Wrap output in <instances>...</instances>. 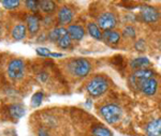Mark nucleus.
Returning a JSON list of instances; mask_svg holds the SVG:
<instances>
[{"label":"nucleus","instance_id":"f257e3e1","mask_svg":"<svg viewBox=\"0 0 161 136\" xmlns=\"http://www.w3.org/2000/svg\"><path fill=\"white\" fill-rule=\"evenodd\" d=\"M99 112L101 117L110 124L117 123L119 120L121 119V117H123V109H121V107L114 103L105 104V105L101 106Z\"/></svg>","mask_w":161,"mask_h":136},{"label":"nucleus","instance_id":"f03ea898","mask_svg":"<svg viewBox=\"0 0 161 136\" xmlns=\"http://www.w3.org/2000/svg\"><path fill=\"white\" fill-rule=\"evenodd\" d=\"M108 86H110V83L104 76H95L87 84L86 90L90 96L98 98L108 91Z\"/></svg>","mask_w":161,"mask_h":136},{"label":"nucleus","instance_id":"7ed1b4c3","mask_svg":"<svg viewBox=\"0 0 161 136\" xmlns=\"http://www.w3.org/2000/svg\"><path fill=\"white\" fill-rule=\"evenodd\" d=\"M68 68L72 75L83 78L89 74L90 70H92V63L85 58H76L71 60Z\"/></svg>","mask_w":161,"mask_h":136},{"label":"nucleus","instance_id":"20e7f679","mask_svg":"<svg viewBox=\"0 0 161 136\" xmlns=\"http://www.w3.org/2000/svg\"><path fill=\"white\" fill-rule=\"evenodd\" d=\"M97 22L100 29L108 31V30H113L116 27V25H117V18H116L114 13L104 12V13H101L99 15Z\"/></svg>","mask_w":161,"mask_h":136},{"label":"nucleus","instance_id":"39448f33","mask_svg":"<svg viewBox=\"0 0 161 136\" xmlns=\"http://www.w3.org/2000/svg\"><path fill=\"white\" fill-rule=\"evenodd\" d=\"M25 74V63L20 59H14L8 65V75L11 79H20Z\"/></svg>","mask_w":161,"mask_h":136},{"label":"nucleus","instance_id":"423d86ee","mask_svg":"<svg viewBox=\"0 0 161 136\" xmlns=\"http://www.w3.org/2000/svg\"><path fill=\"white\" fill-rule=\"evenodd\" d=\"M154 75V71L150 69H142V70H136L132 73V75L129 77V82H130L131 85L136 86L137 89L141 88L142 84L145 82V80L149 79V78L153 77Z\"/></svg>","mask_w":161,"mask_h":136},{"label":"nucleus","instance_id":"0eeeda50","mask_svg":"<svg viewBox=\"0 0 161 136\" xmlns=\"http://www.w3.org/2000/svg\"><path fill=\"white\" fill-rule=\"evenodd\" d=\"M140 15H141L143 22L147 23V24H153L159 19L160 13L156 8L152 6H143L140 9Z\"/></svg>","mask_w":161,"mask_h":136},{"label":"nucleus","instance_id":"6e6552de","mask_svg":"<svg viewBox=\"0 0 161 136\" xmlns=\"http://www.w3.org/2000/svg\"><path fill=\"white\" fill-rule=\"evenodd\" d=\"M140 90H141L142 92L144 93L145 95H147V96L155 95L156 92H157V90H158L157 79L154 78V77H152V78H149V79L145 80V82L142 84Z\"/></svg>","mask_w":161,"mask_h":136},{"label":"nucleus","instance_id":"1a4fd4ad","mask_svg":"<svg viewBox=\"0 0 161 136\" xmlns=\"http://www.w3.org/2000/svg\"><path fill=\"white\" fill-rule=\"evenodd\" d=\"M73 15H74L73 11H72L69 7H67V6L62 7L58 12V20H59V23H60V25L70 24L71 20L73 19Z\"/></svg>","mask_w":161,"mask_h":136},{"label":"nucleus","instance_id":"9d476101","mask_svg":"<svg viewBox=\"0 0 161 136\" xmlns=\"http://www.w3.org/2000/svg\"><path fill=\"white\" fill-rule=\"evenodd\" d=\"M68 35L71 38V40L80 41L85 36V30L80 25H70L67 29Z\"/></svg>","mask_w":161,"mask_h":136},{"label":"nucleus","instance_id":"9b49d317","mask_svg":"<svg viewBox=\"0 0 161 136\" xmlns=\"http://www.w3.org/2000/svg\"><path fill=\"white\" fill-rule=\"evenodd\" d=\"M145 131L148 136H161V118L152 120L146 125Z\"/></svg>","mask_w":161,"mask_h":136},{"label":"nucleus","instance_id":"f8f14e48","mask_svg":"<svg viewBox=\"0 0 161 136\" xmlns=\"http://www.w3.org/2000/svg\"><path fill=\"white\" fill-rule=\"evenodd\" d=\"M102 39L110 45H116L120 41V33L116 30H108L102 33Z\"/></svg>","mask_w":161,"mask_h":136},{"label":"nucleus","instance_id":"ddd939ff","mask_svg":"<svg viewBox=\"0 0 161 136\" xmlns=\"http://www.w3.org/2000/svg\"><path fill=\"white\" fill-rule=\"evenodd\" d=\"M150 64V61L147 57H137V58L132 59L130 61V65L131 69H133L134 71L136 70H142V69H146L147 65Z\"/></svg>","mask_w":161,"mask_h":136},{"label":"nucleus","instance_id":"4468645a","mask_svg":"<svg viewBox=\"0 0 161 136\" xmlns=\"http://www.w3.org/2000/svg\"><path fill=\"white\" fill-rule=\"evenodd\" d=\"M67 29L62 27H56L54 28L53 30L50 31L48 33V40H50L52 43H58V41L60 40L64 35H67Z\"/></svg>","mask_w":161,"mask_h":136},{"label":"nucleus","instance_id":"2eb2a0df","mask_svg":"<svg viewBox=\"0 0 161 136\" xmlns=\"http://www.w3.org/2000/svg\"><path fill=\"white\" fill-rule=\"evenodd\" d=\"M27 27L31 35H36L40 29V20L36 15H29L27 17Z\"/></svg>","mask_w":161,"mask_h":136},{"label":"nucleus","instance_id":"dca6fc26","mask_svg":"<svg viewBox=\"0 0 161 136\" xmlns=\"http://www.w3.org/2000/svg\"><path fill=\"white\" fill-rule=\"evenodd\" d=\"M9 112L13 118L19 119L25 115V107L20 104H12L9 106Z\"/></svg>","mask_w":161,"mask_h":136},{"label":"nucleus","instance_id":"f3484780","mask_svg":"<svg viewBox=\"0 0 161 136\" xmlns=\"http://www.w3.org/2000/svg\"><path fill=\"white\" fill-rule=\"evenodd\" d=\"M87 30L89 32V35L92 36L96 40H101L102 39V31H101L100 27L98 26V24L93 22H89L87 24Z\"/></svg>","mask_w":161,"mask_h":136},{"label":"nucleus","instance_id":"a211bd4d","mask_svg":"<svg viewBox=\"0 0 161 136\" xmlns=\"http://www.w3.org/2000/svg\"><path fill=\"white\" fill-rule=\"evenodd\" d=\"M26 30H27V28H26L25 25H23V24L16 25L12 29V36L16 41L23 40V39L26 36Z\"/></svg>","mask_w":161,"mask_h":136},{"label":"nucleus","instance_id":"6ab92c4d","mask_svg":"<svg viewBox=\"0 0 161 136\" xmlns=\"http://www.w3.org/2000/svg\"><path fill=\"white\" fill-rule=\"evenodd\" d=\"M92 134L93 136H113V133L110 129L101 124H97L92 128Z\"/></svg>","mask_w":161,"mask_h":136},{"label":"nucleus","instance_id":"aec40b11","mask_svg":"<svg viewBox=\"0 0 161 136\" xmlns=\"http://www.w3.org/2000/svg\"><path fill=\"white\" fill-rule=\"evenodd\" d=\"M40 2V9L45 13H52L56 10V3L52 0H42Z\"/></svg>","mask_w":161,"mask_h":136},{"label":"nucleus","instance_id":"412c9836","mask_svg":"<svg viewBox=\"0 0 161 136\" xmlns=\"http://www.w3.org/2000/svg\"><path fill=\"white\" fill-rule=\"evenodd\" d=\"M43 92L42 91H38V92H36L35 95H32V98H31V106L32 107H38L41 105V103H42V100H43Z\"/></svg>","mask_w":161,"mask_h":136},{"label":"nucleus","instance_id":"4be33fe9","mask_svg":"<svg viewBox=\"0 0 161 136\" xmlns=\"http://www.w3.org/2000/svg\"><path fill=\"white\" fill-rule=\"evenodd\" d=\"M71 42H72V40H71V38L68 35V33H67L66 35H64L62 38L60 39V40L58 41V46L60 48H64V49H67V48H69L70 46H71Z\"/></svg>","mask_w":161,"mask_h":136},{"label":"nucleus","instance_id":"5701e85b","mask_svg":"<svg viewBox=\"0 0 161 136\" xmlns=\"http://www.w3.org/2000/svg\"><path fill=\"white\" fill-rule=\"evenodd\" d=\"M1 3L6 9L13 10V9H16V8L19 6L20 1L19 0H2Z\"/></svg>","mask_w":161,"mask_h":136},{"label":"nucleus","instance_id":"b1692460","mask_svg":"<svg viewBox=\"0 0 161 136\" xmlns=\"http://www.w3.org/2000/svg\"><path fill=\"white\" fill-rule=\"evenodd\" d=\"M123 35L126 36V38L133 39V38H136V31L132 26H127V27H125V29L123 31Z\"/></svg>","mask_w":161,"mask_h":136},{"label":"nucleus","instance_id":"393cba45","mask_svg":"<svg viewBox=\"0 0 161 136\" xmlns=\"http://www.w3.org/2000/svg\"><path fill=\"white\" fill-rule=\"evenodd\" d=\"M26 7H27L30 11L36 12V11H38L39 8H40V2L35 1V0H28V1H26Z\"/></svg>","mask_w":161,"mask_h":136},{"label":"nucleus","instance_id":"a878e982","mask_svg":"<svg viewBox=\"0 0 161 136\" xmlns=\"http://www.w3.org/2000/svg\"><path fill=\"white\" fill-rule=\"evenodd\" d=\"M37 53H38V55H40V56H43V57L51 56L50 49L46 48V47H38L37 48Z\"/></svg>","mask_w":161,"mask_h":136},{"label":"nucleus","instance_id":"bb28decb","mask_svg":"<svg viewBox=\"0 0 161 136\" xmlns=\"http://www.w3.org/2000/svg\"><path fill=\"white\" fill-rule=\"evenodd\" d=\"M136 48L137 49V51H144V48H145L144 40H139V41H136Z\"/></svg>","mask_w":161,"mask_h":136},{"label":"nucleus","instance_id":"cd10ccee","mask_svg":"<svg viewBox=\"0 0 161 136\" xmlns=\"http://www.w3.org/2000/svg\"><path fill=\"white\" fill-rule=\"evenodd\" d=\"M47 77H48V75H47V73H45V72H42L39 74V80H40V82H46Z\"/></svg>","mask_w":161,"mask_h":136},{"label":"nucleus","instance_id":"c85d7f7f","mask_svg":"<svg viewBox=\"0 0 161 136\" xmlns=\"http://www.w3.org/2000/svg\"><path fill=\"white\" fill-rule=\"evenodd\" d=\"M38 136H50V134L47 133V131L44 129H40L38 132Z\"/></svg>","mask_w":161,"mask_h":136},{"label":"nucleus","instance_id":"c756f323","mask_svg":"<svg viewBox=\"0 0 161 136\" xmlns=\"http://www.w3.org/2000/svg\"><path fill=\"white\" fill-rule=\"evenodd\" d=\"M51 56H53V57H61L62 54H60V53H54V54H51Z\"/></svg>","mask_w":161,"mask_h":136}]
</instances>
